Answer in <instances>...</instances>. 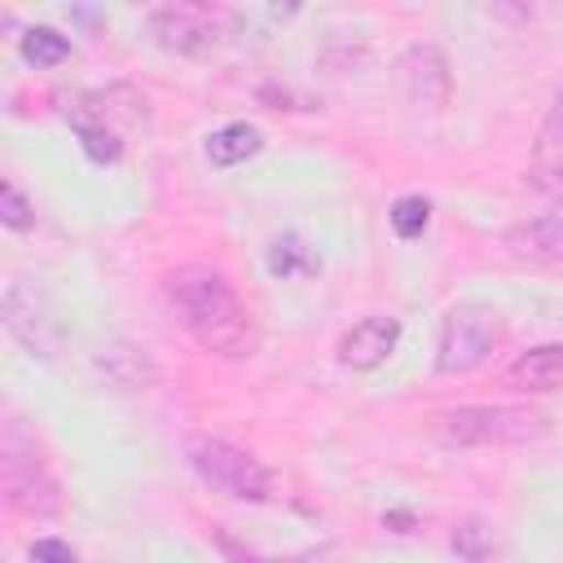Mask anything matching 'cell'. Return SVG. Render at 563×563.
Returning a JSON list of instances; mask_svg holds the SVG:
<instances>
[{
    "mask_svg": "<svg viewBox=\"0 0 563 563\" xmlns=\"http://www.w3.org/2000/svg\"><path fill=\"white\" fill-rule=\"evenodd\" d=\"M163 295H167L172 312L180 317V325L207 352L229 356V361H242L255 352V321L220 268L180 264L163 277Z\"/></svg>",
    "mask_w": 563,
    "mask_h": 563,
    "instance_id": "obj_1",
    "label": "cell"
},
{
    "mask_svg": "<svg viewBox=\"0 0 563 563\" xmlns=\"http://www.w3.org/2000/svg\"><path fill=\"white\" fill-rule=\"evenodd\" d=\"M431 431L453 449H519L545 435V418L528 405H457L435 413Z\"/></svg>",
    "mask_w": 563,
    "mask_h": 563,
    "instance_id": "obj_2",
    "label": "cell"
},
{
    "mask_svg": "<svg viewBox=\"0 0 563 563\" xmlns=\"http://www.w3.org/2000/svg\"><path fill=\"white\" fill-rule=\"evenodd\" d=\"M0 479H4V497L18 515L48 519L62 510L57 479L44 471V462L35 457V440L26 435V427L13 413L4 418V431H0Z\"/></svg>",
    "mask_w": 563,
    "mask_h": 563,
    "instance_id": "obj_3",
    "label": "cell"
},
{
    "mask_svg": "<svg viewBox=\"0 0 563 563\" xmlns=\"http://www.w3.org/2000/svg\"><path fill=\"white\" fill-rule=\"evenodd\" d=\"M185 457L198 471L202 484H211L216 493L233 497V501H268L273 497V475L238 444L220 440V435H185Z\"/></svg>",
    "mask_w": 563,
    "mask_h": 563,
    "instance_id": "obj_4",
    "label": "cell"
},
{
    "mask_svg": "<svg viewBox=\"0 0 563 563\" xmlns=\"http://www.w3.org/2000/svg\"><path fill=\"white\" fill-rule=\"evenodd\" d=\"M145 31L158 48L176 57H207L224 44L229 35V13L216 4H194V0H172L145 13Z\"/></svg>",
    "mask_w": 563,
    "mask_h": 563,
    "instance_id": "obj_5",
    "label": "cell"
},
{
    "mask_svg": "<svg viewBox=\"0 0 563 563\" xmlns=\"http://www.w3.org/2000/svg\"><path fill=\"white\" fill-rule=\"evenodd\" d=\"M501 339V321L488 303H457L449 308L440 325V347H435V369L440 374H471L479 369Z\"/></svg>",
    "mask_w": 563,
    "mask_h": 563,
    "instance_id": "obj_6",
    "label": "cell"
},
{
    "mask_svg": "<svg viewBox=\"0 0 563 563\" xmlns=\"http://www.w3.org/2000/svg\"><path fill=\"white\" fill-rule=\"evenodd\" d=\"M0 321L4 330L31 352V356H57L62 347V321L48 303V295L35 282H9L4 299H0Z\"/></svg>",
    "mask_w": 563,
    "mask_h": 563,
    "instance_id": "obj_7",
    "label": "cell"
},
{
    "mask_svg": "<svg viewBox=\"0 0 563 563\" xmlns=\"http://www.w3.org/2000/svg\"><path fill=\"white\" fill-rule=\"evenodd\" d=\"M396 88H400V97H405L409 110H418V114H440V110L449 106V88H453L444 48L431 44V40H413V44L396 57Z\"/></svg>",
    "mask_w": 563,
    "mask_h": 563,
    "instance_id": "obj_8",
    "label": "cell"
},
{
    "mask_svg": "<svg viewBox=\"0 0 563 563\" xmlns=\"http://www.w3.org/2000/svg\"><path fill=\"white\" fill-rule=\"evenodd\" d=\"M92 374L114 391H145L158 383L154 356L132 339H110L92 352Z\"/></svg>",
    "mask_w": 563,
    "mask_h": 563,
    "instance_id": "obj_9",
    "label": "cell"
},
{
    "mask_svg": "<svg viewBox=\"0 0 563 563\" xmlns=\"http://www.w3.org/2000/svg\"><path fill=\"white\" fill-rule=\"evenodd\" d=\"M501 246L519 264H563V207H550L541 216L510 224Z\"/></svg>",
    "mask_w": 563,
    "mask_h": 563,
    "instance_id": "obj_10",
    "label": "cell"
},
{
    "mask_svg": "<svg viewBox=\"0 0 563 563\" xmlns=\"http://www.w3.org/2000/svg\"><path fill=\"white\" fill-rule=\"evenodd\" d=\"M396 343H400V321L374 312V317H361V321L339 339V361H343L347 369H374V365H383V361L396 352Z\"/></svg>",
    "mask_w": 563,
    "mask_h": 563,
    "instance_id": "obj_11",
    "label": "cell"
},
{
    "mask_svg": "<svg viewBox=\"0 0 563 563\" xmlns=\"http://www.w3.org/2000/svg\"><path fill=\"white\" fill-rule=\"evenodd\" d=\"M532 189L541 194H563V92H554L541 128H537V141H532Z\"/></svg>",
    "mask_w": 563,
    "mask_h": 563,
    "instance_id": "obj_12",
    "label": "cell"
},
{
    "mask_svg": "<svg viewBox=\"0 0 563 563\" xmlns=\"http://www.w3.org/2000/svg\"><path fill=\"white\" fill-rule=\"evenodd\" d=\"M506 378L519 391H563V343H541V347L519 352Z\"/></svg>",
    "mask_w": 563,
    "mask_h": 563,
    "instance_id": "obj_13",
    "label": "cell"
},
{
    "mask_svg": "<svg viewBox=\"0 0 563 563\" xmlns=\"http://www.w3.org/2000/svg\"><path fill=\"white\" fill-rule=\"evenodd\" d=\"M260 145H264L260 128H251V123H224L220 132H211V141H207V158H211L216 167H238V163L255 158Z\"/></svg>",
    "mask_w": 563,
    "mask_h": 563,
    "instance_id": "obj_14",
    "label": "cell"
},
{
    "mask_svg": "<svg viewBox=\"0 0 563 563\" xmlns=\"http://www.w3.org/2000/svg\"><path fill=\"white\" fill-rule=\"evenodd\" d=\"M18 48H22V57H26L31 66H57V62L70 57V40H66L62 31H53V26H31V31H22Z\"/></svg>",
    "mask_w": 563,
    "mask_h": 563,
    "instance_id": "obj_15",
    "label": "cell"
},
{
    "mask_svg": "<svg viewBox=\"0 0 563 563\" xmlns=\"http://www.w3.org/2000/svg\"><path fill=\"white\" fill-rule=\"evenodd\" d=\"M449 545H453V554H457L462 563H488V559H493V550H497L493 528H488L484 519H462V523L453 528Z\"/></svg>",
    "mask_w": 563,
    "mask_h": 563,
    "instance_id": "obj_16",
    "label": "cell"
},
{
    "mask_svg": "<svg viewBox=\"0 0 563 563\" xmlns=\"http://www.w3.org/2000/svg\"><path fill=\"white\" fill-rule=\"evenodd\" d=\"M79 128V145H84V154L92 158V163H114L119 154H123V145H119V136L106 128V119H97V123H75Z\"/></svg>",
    "mask_w": 563,
    "mask_h": 563,
    "instance_id": "obj_17",
    "label": "cell"
},
{
    "mask_svg": "<svg viewBox=\"0 0 563 563\" xmlns=\"http://www.w3.org/2000/svg\"><path fill=\"white\" fill-rule=\"evenodd\" d=\"M427 220H431V202H427L422 194L396 198V207H391V229H396L400 238H418V233L427 229Z\"/></svg>",
    "mask_w": 563,
    "mask_h": 563,
    "instance_id": "obj_18",
    "label": "cell"
},
{
    "mask_svg": "<svg viewBox=\"0 0 563 563\" xmlns=\"http://www.w3.org/2000/svg\"><path fill=\"white\" fill-rule=\"evenodd\" d=\"M312 264H317V260H312L295 238H277L273 251H268V268L282 273V277H290V273H308Z\"/></svg>",
    "mask_w": 563,
    "mask_h": 563,
    "instance_id": "obj_19",
    "label": "cell"
},
{
    "mask_svg": "<svg viewBox=\"0 0 563 563\" xmlns=\"http://www.w3.org/2000/svg\"><path fill=\"white\" fill-rule=\"evenodd\" d=\"M0 220H4L9 229H31V224H35V207L22 198V189H18L13 180L0 185Z\"/></svg>",
    "mask_w": 563,
    "mask_h": 563,
    "instance_id": "obj_20",
    "label": "cell"
},
{
    "mask_svg": "<svg viewBox=\"0 0 563 563\" xmlns=\"http://www.w3.org/2000/svg\"><path fill=\"white\" fill-rule=\"evenodd\" d=\"M31 563H79V554L62 537H40L31 541Z\"/></svg>",
    "mask_w": 563,
    "mask_h": 563,
    "instance_id": "obj_21",
    "label": "cell"
}]
</instances>
